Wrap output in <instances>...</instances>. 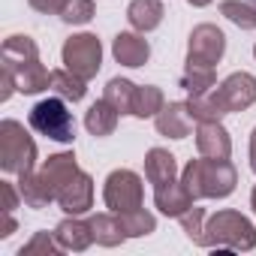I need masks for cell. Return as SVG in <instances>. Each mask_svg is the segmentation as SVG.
<instances>
[{
	"mask_svg": "<svg viewBox=\"0 0 256 256\" xmlns=\"http://www.w3.org/2000/svg\"><path fill=\"white\" fill-rule=\"evenodd\" d=\"M181 181H184L187 193L193 196V202L196 199H226L238 184V172L229 160L199 157L184 166Z\"/></svg>",
	"mask_w": 256,
	"mask_h": 256,
	"instance_id": "3957f363",
	"label": "cell"
},
{
	"mask_svg": "<svg viewBox=\"0 0 256 256\" xmlns=\"http://www.w3.org/2000/svg\"><path fill=\"white\" fill-rule=\"evenodd\" d=\"M4 70L16 78L18 94H42L52 84V72L40 60V48L34 36L28 34H12L4 42Z\"/></svg>",
	"mask_w": 256,
	"mask_h": 256,
	"instance_id": "7a4b0ae2",
	"label": "cell"
},
{
	"mask_svg": "<svg viewBox=\"0 0 256 256\" xmlns=\"http://www.w3.org/2000/svg\"><path fill=\"white\" fill-rule=\"evenodd\" d=\"M187 108H190V114H193L196 124H199V120H223V114H229L226 106H223V100H220V94H217V84L208 88V90L190 94Z\"/></svg>",
	"mask_w": 256,
	"mask_h": 256,
	"instance_id": "ffe728a7",
	"label": "cell"
},
{
	"mask_svg": "<svg viewBox=\"0 0 256 256\" xmlns=\"http://www.w3.org/2000/svg\"><path fill=\"white\" fill-rule=\"evenodd\" d=\"M178 220H181V229L187 232V238H190L196 247H202V238H205V220H208V217H205V211H202V208H196V205H190Z\"/></svg>",
	"mask_w": 256,
	"mask_h": 256,
	"instance_id": "f546056e",
	"label": "cell"
},
{
	"mask_svg": "<svg viewBox=\"0 0 256 256\" xmlns=\"http://www.w3.org/2000/svg\"><path fill=\"white\" fill-rule=\"evenodd\" d=\"M78 172V160L72 151H60L52 154L42 169L18 175V190H22V202L28 208H46L52 202H58V193L64 190V184Z\"/></svg>",
	"mask_w": 256,
	"mask_h": 256,
	"instance_id": "6da1fadb",
	"label": "cell"
},
{
	"mask_svg": "<svg viewBox=\"0 0 256 256\" xmlns=\"http://www.w3.org/2000/svg\"><path fill=\"white\" fill-rule=\"evenodd\" d=\"M90 229H94V241L100 247H120L126 241V232L120 226V217L114 211L108 214H94L90 217Z\"/></svg>",
	"mask_w": 256,
	"mask_h": 256,
	"instance_id": "44dd1931",
	"label": "cell"
},
{
	"mask_svg": "<svg viewBox=\"0 0 256 256\" xmlns=\"http://www.w3.org/2000/svg\"><path fill=\"white\" fill-rule=\"evenodd\" d=\"M154 205H157L160 214H166V217H181V214L193 205V196L187 193L184 181L175 178V181H169V184L154 187Z\"/></svg>",
	"mask_w": 256,
	"mask_h": 256,
	"instance_id": "2e32d148",
	"label": "cell"
},
{
	"mask_svg": "<svg viewBox=\"0 0 256 256\" xmlns=\"http://www.w3.org/2000/svg\"><path fill=\"white\" fill-rule=\"evenodd\" d=\"M102 202L114 214L142 208V202H145V184H142V178L133 169H114V172H108L106 187H102Z\"/></svg>",
	"mask_w": 256,
	"mask_h": 256,
	"instance_id": "52a82bcc",
	"label": "cell"
},
{
	"mask_svg": "<svg viewBox=\"0 0 256 256\" xmlns=\"http://www.w3.org/2000/svg\"><path fill=\"white\" fill-rule=\"evenodd\" d=\"M178 84L187 90V94H199V90H208L217 84V76H214V66H199V64H187Z\"/></svg>",
	"mask_w": 256,
	"mask_h": 256,
	"instance_id": "4316f807",
	"label": "cell"
},
{
	"mask_svg": "<svg viewBox=\"0 0 256 256\" xmlns=\"http://www.w3.org/2000/svg\"><path fill=\"white\" fill-rule=\"evenodd\" d=\"M112 54H114V60H118L120 66L136 70V66H145V64H148L151 46H148V40H145L139 30H120V34L112 40Z\"/></svg>",
	"mask_w": 256,
	"mask_h": 256,
	"instance_id": "4fadbf2b",
	"label": "cell"
},
{
	"mask_svg": "<svg viewBox=\"0 0 256 256\" xmlns=\"http://www.w3.org/2000/svg\"><path fill=\"white\" fill-rule=\"evenodd\" d=\"M0 193H4V211H16L22 202V190L12 181H0Z\"/></svg>",
	"mask_w": 256,
	"mask_h": 256,
	"instance_id": "4dcf8cb0",
	"label": "cell"
},
{
	"mask_svg": "<svg viewBox=\"0 0 256 256\" xmlns=\"http://www.w3.org/2000/svg\"><path fill=\"white\" fill-rule=\"evenodd\" d=\"M54 238L66 253H84L94 244V229L90 220H78V214H70L54 226Z\"/></svg>",
	"mask_w": 256,
	"mask_h": 256,
	"instance_id": "9a60e30c",
	"label": "cell"
},
{
	"mask_svg": "<svg viewBox=\"0 0 256 256\" xmlns=\"http://www.w3.org/2000/svg\"><path fill=\"white\" fill-rule=\"evenodd\" d=\"M52 94L64 96L66 102H82L84 94H88V82L82 76H76L72 70H52V84H48Z\"/></svg>",
	"mask_w": 256,
	"mask_h": 256,
	"instance_id": "7402d4cb",
	"label": "cell"
},
{
	"mask_svg": "<svg viewBox=\"0 0 256 256\" xmlns=\"http://www.w3.org/2000/svg\"><path fill=\"white\" fill-rule=\"evenodd\" d=\"M196 151L199 157H214V160H229L232 154V139L220 120H199L196 126Z\"/></svg>",
	"mask_w": 256,
	"mask_h": 256,
	"instance_id": "7c38bea8",
	"label": "cell"
},
{
	"mask_svg": "<svg viewBox=\"0 0 256 256\" xmlns=\"http://www.w3.org/2000/svg\"><path fill=\"white\" fill-rule=\"evenodd\" d=\"M217 94L226 106V112H244L256 102V78L250 72H232L217 84Z\"/></svg>",
	"mask_w": 256,
	"mask_h": 256,
	"instance_id": "30bf717a",
	"label": "cell"
},
{
	"mask_svg": "<svg viewBox=\"0 0 256 256\" xmlns=\"http://www.w3.org/2000/svg\"><path fill=\"white\" fill-rule=\"evenodd\" d=\"M154 126L166 139H187L193 133V114H190L187 102H169L157 112Z\"/></svg>",
	"mask_w": 256,
	"mask_h": 256,
	"instance_id": "5bb4252c",
	"label": "cell"
},
{
	"mask_svg": "<svg viewBox=\"0 0 256 256\" xmlns=\"http://www.w3.org/2000/svg\"><path fill=\"white\" fill-rule=\"evenodd\" d=\"M187 4H190V6H199V10H202V6H208V4H211V0H187Z\"/></svg>",
	"mask_w": 256,
	"mask_h": 256,
	"instance_id": "e575fe53",
	"label": "cell"
},
{
	"mask_svg": "<svg viewBox=\"0 0 256 256\" xmlns=\"http://www.w3.org/2000/svg\"><path fill=\"white\" fill-rule=\"evenodd\" d=\"M220 16L238 24L241 30H256V0H223Z\"/></svg>",
	"mask_w": 256,
	"mask_h": 256,
	"instance_id": "cb8c5ba5",
	"label": "cell"
},
{
	"mask_svg": "<svg viewBox=\"0 0 256 256\" xmlns=\"http://www.w3.org/2000/svg\"><path fill=\"white\" fill-rule=\"evenodd\" d=\"M36 253H42V256H60L66 250L58 244L54 232H34V238L18 250V256H36Z\"/></svg>",
	"mask_w": 256,
	"mask_h": 256,
	"instance_id": "83f0119b",
	"label": "cell"
},
{
	"mask_svg": "<svg viewBox=\"0 0 256 256\" xmlns=\"http://www.w3.org/2000/svg\"><path fill=\"white\" fill-rule=\"evenodd\" d=\"M118 108L108 102V100H96L88 112H84V126H88V133L96 136V139H106L114 133V126H118Z\"/></svg>",
	"mask_w": 256,
	"mask_h": 256,
	"instance_id": "d6986e66",
	"label": "cell"
},
{
	"mask_svg": "<svg viewBox=\"0 0 256 256\" xmlns=\"http://www.w3.org/2000/svg\"><path fill=\"white\" fill-rule=\"evenodd\" d=\"M64 66L72 70L76 76H82L84 82L96 78L100 66H102V46L94 34H72L66 42H64Z\"/></svg>",
	"mask_w": 256,
	"mask_h": 256,
	"instance_id": "ba28073f",
	"label": "cell"
},
{
	"mask_svg": "<svg viewBox=\"0 0 256 256\" xmlns=\"http://www.w3.org/2000/svg\"><path fill=\"white\" fill-rule=\"evenodd\" d=\"M145 178L148 184L160 187V184H169L178 178V160L166 151V148H151L145 154Z\"/></svg>",
	"mask_w": 256,
	"mask_h": 256,
	"instance_id": "ac0fdd59",
	"label": "cell"
},
{
	"mask_svg": "<svg viewBox=\"0 0 256 256\" xmlns=\"http://www.w3.org/2000/svg\"><path fill=\"white\" fill-rule=\"evenodd\" d=\"M28 124H30V130L52 139V142H60V145H70L76 142V118L72 112L66 108V100L64 96H46L40 100L30 114H28Z\"/></svg>",
	"mask_w": 256,
	"mask_h": 256,
	"instance_id": "8992f818",
	"label": "cell"
},
{
	"mask_svg": "<svg viewBox=\"0 0 256 256\" xmlns=\"http://www.w3.org/2000/svg\"><path fill=\"white\" fill-rule=\"evenodd\" d=\"M133 96H136V84L130 78H108L102 90V100H108L118 108V114H133Z\"/></svg>",
	"mask_w": 256,
	"mask_h": 256,
	"instance_id": "603a6c76",
	"label": "cell"
},
{
	"mask_svg": "<svg viewBox=\"0 0 256 256\" xmlns=\"http://www.w3.org/2000/svg\"><path fill=\"white\" fill-rule=\"evenodd\" d=\"M202 247H211L217 253H244L256 247V226L232 208H223L205 220V238Z\"/></svg>",
	"mask_w": 256,
	"mask_h": 256,
	"instance_id": "277c9868",
	"label": "cell"
},
{
	"mask_svg": "<svg viewBox=\"0 0 256 256\" xmlns=\"http://www.w3.org/2000/svg\"><path fill=\"white\" fill-rule=\"evenodd\" d=\"M28 4H30V10H36L42 16H58L66 0H28Z\"/></svg>",
	"mask_w": 256,
	"mask_h": 256,
	"instance_id": "1f68e13d",
	"label": "cell"
},
{
	"mask_svg": "<svg viewBox=\"0 0 256 256\" xmlns=\"http://www.w3.org/2000/svg\"><path fill=\"white\" fill-rule=\"evenodd\" d=\"M250 208H253V214H256V187L250 190Z\"/></svg>",
	"mask_w": 256,
	"mask_h": 256,
	"instance_id": "d590c367",
	"label": "cell"
},
{
	"mask_svg": "<svg viewBox=\"0 0 256 256\" xmlns=\"http://www.w3.org/2000/svg\"><path fill=\"white\" fill-rule=\"evenodd\" d=\"M36 166V142L22 120H0V169L6 175H28Z\"/></svg>",
	"mask_w": 256,
	"mask_h": 256,
	"instance_id": "5b68a950",
	"label": "cell"
},
{
	"mask_svg": "<svg viewBox=\"0 0 256 256\" xmlns=\"http://www.w3.org/2000/svg\"><path fill=\"white\" fill-rule=\"evenodd\" d=\"M250 169L256 172V126H253V133H250Z\"/></svg>",
	"mask_w": 256,
	"mask_h": 256,
	"instance_id": "836d02e7",
	"label": "cell"
},
{
	"mask_svg": "<svg viewBox=\"0 0 256 256\" xmlns=\"http://www.w3.org/2000/svg\"><path fill=\"white\" fill-rule=\"evenodd\" d=\"M118 217H120V226H124L126 238H145V235H151V232L157 229V217H154L151 211H145V208L124 211V214H118Z\"/></svg>",
	"mask_w": 256,
	"mask_h": 256,
	"instance_id": "484cf974",
	"label": "cell"
},
{
	"mask_svg": "<svg viewBox=\"0 0 256 256\" xmlns=\"http://www.w3.org/2000/svg\"><path fill=\"white\" fill-rule=\"evenodd\" d=\"M163 16H166L163 0H130V6H126V22H130L133 30H139V34L157 30Z\"/></svg>",
	"mask_w": 256,
	"mask_h": 256,
	"instance_id": "e0dca14e",
	"label": "cell"
},
{
	"mask_svg": "<svg viewBox=\"0 0 256 256\" xmlns=\"http://www.w3.org/2000/svg\"><path fill=\"white\" fill-rule=\"evenodd\" d=\"M94 16H96L94 0H66L64 10L58 12V18H60L64 24H88Z\"/></svg>",
	"mask_w": 256,
	"mask_h": 256,
	"instance_id": "f1b7e54d",
	"label": "cell"
},
{
	"mask_svg": "<svg viewBox=\"0 0 256 256\" xmlns=\"http://www.w3.org/2000/svg\"><path fill=\"white\" fill-rule=\"evenodd\" d=\"M226 54V34L217 24H196L187 40V64L217 66Z\"/></svg>",
	"mask_w": 256,
	"mask_h": 256,
	"instance_id": "9c48e42d",
	"label": "cell"
},
{
	"mask_svg": "<svg viewBox=\"0 0 256 256\" xmlns=\"http://www.w3.org/2000/svg\"><path fill=\"white\" fill-rule=\"evenodd\" d=\"M16 217H12V211H4V229H0V238H10L12 232H16Z\"/></svg>",
	"mask_w": 256,
	"mask_h": 256,
	"instance_id": "d6a6232c",
	"label": "cell"
},
{
	"mask_svg": "<svg viewBox=\"0 0 256 256\" xmlns=\"http://www.w3.org/2000/svg\"><path fill=\"white\" fill-rule=\"evenodd\" d=\"M253 58H256V46H253Z\"/></svg>",
	"mask_w": 256,
	"mask_h": 256,
	"instance_id": "8d00e7d4",
	"label": "cell"
},
{
	"mask_svg": "<svg viewBox=\"0 0 256 256\" xmlns=\"http://www.w3.org/2000/svg\"><path fill=\"white\" fill-rule=\"evenodd\" d=\"M58 205L66 214H88L94 208V178L78 169L58 193Z\"/></svg>",
	"mask_w": 256,
	"mask_h": 256,
	"instance_id": "8fae6325",
	"label": "cell"
},
{
	"mask_svg": "<svg viewBox=\"0 0 256 256\" xmlns=\"http://www.w3.org/2000/svg\"><path fill=\"white\" fill-rule=\"evenodd\" d=\"M166 106V96L160 88L154 84H136V96H133V114L136 118H157V112Z\"/></svg>",
	"mask_w": 256,
	"mask_h": 256,
	"instance_id": "d4e9b609",
	"label": "cell"
}]
</instances>
